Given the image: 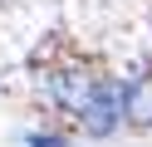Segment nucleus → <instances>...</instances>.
Returning <instances> with one entry per match:
<instances>
[{
    "mask_svg": "<svg viewBox=\"0 0 152 147\" xmlns=\"http://www.w3.org/2000/svg\"><path fill=\"white\" fill-rule=\"evenodd\" d=\"M123 113H128L132 127H152V74L137 78V83L123 93Z\"/></svg>",
    "mask_w": 152,
    "mask_h": 147,
    "instance_id": "2",
    "label": "nucleus"
},
{
    "mask_svg": "<svg viewBox=\"0 0 152 147\" xmlns=\"http://www.w3.org/2000/svg\"><path fill=\"white\" fill-rule=\"evenodd\" d=\"M118 113H123V88L113 83L108 74H103V78H93L88 98H83V108H79V118H83V132H93V137H108L113 127H118Z\"/></svg>",
    "mask_w": 152,
    "mask_h": 147,
    "instance_id": "1",
    "label": "nucleus"
}]
</instances>
